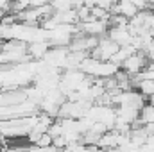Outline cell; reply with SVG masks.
<instances>
[{
    "label": "cell",
    "mask_w": 154,
    "mask_h": 152,
    "mask_svg": "<svg viewBox=\"0 0 154 152\" xmlns=\"http://www.w3.org/2000/svg\"><path fill=\"white\" fill-rule=\"evenodd\" d=\"M52 45H50V41H47V39H38V41H31V43H27V54H29V57H32V59H43L45 57V54L48 52V48H50Z\"/></svg>",
    "instance_id": "1"
}]
</instances>
